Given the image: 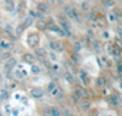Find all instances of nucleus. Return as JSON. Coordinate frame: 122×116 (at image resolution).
I'll list each match as a JSON object with an SVG mask.
<instances>
[{
	"label": "nucleus",
	"mask_w": 122,
	"mask_h": 116,
	"mask_svg": "<svg viewBox=\"0 0 122 116\" xmlns=\"http://www.w3.org/2000/svg\"><path fill=\"white\" fill-rule=\"evenodd\" d=\"M43 89H40V88H33V89H30V95H32L34 99H40L43 97Z\"/></svg>",
	"instance_id": "obj_7"
},
{
	"label": "nucleus",
	"mask_w": 122,
	"mask_h": 116,
	"mask_svg": "<svg viewBox=\"0 0 122 116\" xmlns=\"http://www.w3.org/2000/svg\"><path fill=\"white\" fill-rule=\"evenodd\" d=\"M51 67H53V70H55V71H57V69H59V66H57V65H53Z\"/></svg>",
	"instance_id": "obj_42"
},
{
	"label": "nucleus",
	"mask_w": 122,
	"mask_h": 116,
	"mask_svg": "<svg viewBox=\"0 0 122 116\" xmlns=\"http://www.w3.org/2000/svg\"><path fill=\"white\" fill-rule=\"evenodd\" d=\"M81 10H82L83 12H87V11H88V10H89V4H88V1H86V0H84V1L81 3Z\"/></svg>",
	"instance_id": "obj_25"
},
{
	"label": "nucleus",
	"mask_w": 122,
	"mask_h": 116,
	"mask_svg": "<svg viewBox=\"0 0 122 116\" xmlns=\"http://www.w3.org/2000/svg\"><path fill=\"white\" fill-rule=\"evenodd\" d=\"M65 14L66 16L70 18V20H73L76 21L77 23H82L83 21H82V17H81L79 12H78V10L73 6H66L65 7Z\"/></svg>",
	"instance_id": "obj_2"
},
{
	"label": "nucleus",
	"mask_w": 122,
	"mask_h": 116,
	"mask_svg": "<svg viewBox=\"0 0 122 116\" xmlns=\"http://www.w3.org/2000/svg\"><path fill=\"white\" fill-rule=\"evenodd\" d=\"M23 31H25V26H23V23H20V25L14 29V32H15V34H16L17 37H20V36H22Z\"/></svg>",
	"instance_id": "obj_18"
},
{
	"label": "nucleus",
	"mask_w": 122,
	"mask_h": 116,
	"mask_svg": "<svg viewBox=\"0 0 122 116\" xmlns=\"http://www.w3.org/2000/svg\"><path fill=\"white\" fill-rule=\"evenodd\" d=\"M103 36H104L105 39H109V33L106 32V31H105V32H103Z\"/></svg>",
	"instance_id": "obj_40"
},
{
	"label": "nucleus",
	"mask_w": 122,
	"mask_h": 116,
	"mask_svg": "<svg viewBox=\"0 0 122 116\" xmlns=\"http://www.w3.org/2000/svg\"><path fill=\"white\" fill-rule=\"evenodd\" d=\"M7 98H9V92L5 89L0 90V99H7Z\"/></svg>",
	"instance_id": "obj_28"
},
{
	"label": "nucleus",
	"mask_w": 122,
	"mask_h": 116,
	"mask_svg": "<svg viewBox=\"0 0 122 116\" xmlns=\"http://www.w3.org/2000/svg\"><path fill=\"white\" fill-rule=\"evenodd\" d=\"M121 69H122L121 61H120V60H117V72H118V75H121Z\"/></svg>",
	"instance_id": "obj_38"
},
{
	"label": "nucleus",
	"mask_w": 122,
	"mask_h": 116,
	"mask_svg": "<svg viewBox=\"0 0 122 116\" xmlns=\"http://www.w3.org/2000/svg\"><path fill=\"white\" fill-rule=\"evenodd\" d=\"M37 11L40 12V14H43V15H46V14H49L50 9H49V6H48L46 3L40 1V3H38V5H37Z\"/></svg>",
	"instance_id": "obj_5"
},
{
	"label": "nucleus",
	"mask_w": 122,
	"mask_h": 116,
	"mask_svg": "<svg viewBox=\"0 0 122 116\" xmlns=\"http://www.w3.org/2000/svg\"><path fill=\"white\" fill-rule=\"evenodd\" d=\"M39 42H40V38H39V36L37 33H30L27 37V44H28L29 48H32V49H34V48H37L39 45Z\"/></svg>",
	"instance_id": "obj_3"
},
{
	"label": "nucleus",
	"mask_w": 122,
	"mask_h": 116,
	"mask_svg": "<svg viewBox=\"0 0 122 116\" xmlns=\"http://www.w3.org/2000/svg\"><path fill=\"white\" fill-rule=\"evenodd\" d=\"M17 65V60L15 59V58H10V59H7L6 61H5V66H4V69H5V71L6 72H10L12 69H15V66Z\"/></svg>",
	"instance_id": "obj_4"
},
{
	"label": "nucleus",
	"mask_w": 122,
	"mask_h": 116,
	"mask_svg": "<svg viewBox=\"0 0 122 116\" xmlns=\"http://www.w3.org/2000/svg\"><path fill=\"white\" fill-rule=\"evenodd\" d=\"M107 17H109V21H110V22H116V21L118 20V15H117V12L115 11V10L110 11L109 15H107Z\"/></svg>",
	"instance_id": "obj_15"
},
{
	"label": "nucleus",
	"mask_w": 122,
	"mask_h": 116,
	"mask_svg": "<svg viewBox=\"0 0 122 116\" xmlns=\"http://www.w3.org/2000/svg\"><path fill=\"white\" fill-rule=\"evenodd\" d=\"M0 45H1L3 49H11V44H10L9 42H6V40H1L0 42Z\"/></svg>",
	"instance_id": "obj_27"
},
{
	"label": "nucleus",
	"mask_w": 122,
	"mask_h": 116,
	"mask_svg": "<svg viewBox=\"0 0 122 116\" xmlns=\"http://www.w3.org/2000/svg\"><path fill=\"white\" fill-rule=\"evenodd\" d=\"M46 29H49V31H51V32H55V33L59 34V32H60V29H61V28H60L56 23H51V25H48Z\"/></svg>",
	"instance_id": "obj_19"
},
{
	"label": "nucleus",
	"mask_w": 122,
	"mask_h": 116,
	"mask_svg": "<svg viewBox=\"0 0 122 116\" xmlns=\"http://www.w3.org/2000/svg\"><path fill=\"white\" fill-rule=\"evenodd\" d=\"M23 26H25V28H28V27H30L33 23H34V18H32L30 16H27L26 18H25V21H23Z\"/></svg>",
	"instance_id": "obj_17"
},
{
	"label": "nucleus",
	"mask_w": 122,
	"mask_h": 116,
	"mask_svg": "<svg viewBox=\"0 0 122 116\" xmlns=\"http://www.w3.org/2000/svg\"><path fill=\"white\" fill-rule=\"evenodd\" d=\"M83 49V44L81 43V42H75L73 43V53H79L81 50Z\"/></svg>",
	"instance_id": "obj_20"
},
{
	"label": "nucleus",
	"mask_w": 122,
	"mask_h": 116,
	"mask_svg": "<svg viewBox=\"0 0 122 116\" xmlns=\"http://www.w3.org/2000/svg\"><path fill=\"white\" fill-rule=\"evenodd\" d=\"M72 97H73V99H75L76 101H78V100H81V99H82V97L79 95V93H78L77 90H75V92L72 93Z\"/></svg>",
	"instance_id": "obj_32"
},
{
	"label": "nucleus",
	"mask_w": 122,
	"mask_h": 116,
	"mask_svg": "<svg viewBox=\"0 0 122 116\" xmlns=\"http://www.w3.org/2000/svg\"><path fill=\"white\" fill-rule=\"evenodd\" d=\"M43 115H44V116H50V109H49V106H48V108H44Z\"/></svg>",
	"instance_id": "obj_37"
},
{
	"label": "nucleus",
	"mask_w": 122,
	"mask_h": 116,
	"mask_svg": "<svg viewBox=\"0 0 122 116\" xmlns=\"http://www.w3.org/2000/svg\"><path fill=\"white\" fill-rule=\"evenodd\" d=\"M92 48H93V50L97 53V54L101 53V49H103V47H101V44H100V42L97 40V39L92 40Z\"/></svg>",
	"instance_id": "obj_10"
},
{
	"label": "nucleus",
	"mask_w": 122,
	"mask_h": 116,
	"mask_svg": "<svg viewBox=\"0 0 122 116\" xmlns=\"http://www.w3.org/2000/svg\"><path fill=\"white\" fill-rule=\"evenodd\" d=\"M49 58H50V60H51V61H56V60H57L56 54H55L54 51H50V53H49Z\"/></svg>",
	"instance_id": "obj_35"
},
{
	"label": "nucleus",
	"mask_w": 122,
	"mask_h": 116,
	"mask_svg": "<svg viewBox=\"0 0 122 116\" xmlns=\"http://www.w3.org/2000/svg\"><path fill=\"white\" fill-rule=\"evenodd\" d=\"M36 27H37V29H39V31H45L46 27H48L46 21H45V20H37V21H36Z\"/></svg>",
	"instance_id": "obj_9"
},
{
	"label": "nucleus",
	"mask_w": 122,
	"mask_h": 116,
	"mask_svg": "<svg viewBox=\"0 0 122 116\" xmlns=\"http://www.w3.org/2000/svg\"><path fill=\"white\" fill-rule=\"evenodd\" d=\"M87 20L89 21V22H97V20H98V15H97V12H94V11H89L88 15H87Z\"/></svg>",
	"instance_id": "obj_16"
},
{
	"label": "nucleus",
	"mask_w": 122,
	"mask_h": 116,
	"mask_svg": "<svg viewBox=\"0 0 122 116\" xmlns=\"http://www.w3.org/2000/svg\"><path fill=\"white\" fill-rule=\"evenodd\" d=\"M105 86H106V78L104 76H99L97 78V87L99 89H103V88H105Z\"/></svg>",
	"instance_id": "obj_11"
},
{
	"label": "nucleus",
	"mask_w": 122,
	"mask_h": 116,
	"mask_svg": "<svg viewBox=\"0 0 122 116\" xmlns=\"http://www.w3.org/2000/svg\"><path fill=\"white\" fill-rule=\"evenodd\" d=\"M101 3L105 7H114L115 6V0H101Z\"/></svg>",
	"instance_id": "obj_21"
},
{
	"label": "nucleus",
	"mask_w": 122,
	"mask_h": 116,
	"mask_svg": "<svg viewBox=\"0 0 122 116\" xmlns=\"http://www.w3.org/2000/svg\"><path fill=\"white\" fill-rule=\"evenodd\" d=\"M57 20H59V23H60V28L65 32V37H71V31H72V26H71L70 21L67 20L66 16L64 15H59L57 16Z\"/></svg>",
	"instance_id": "obj_1"
},
{
	"label": "nucleus",
	"mask_w": 122,
	"mask_h": 116,
	"mask_svg": "<svg viewBox=\"0 0 122 116\" xmlns=\"http://www.w3.org/2000/svg\"><path fill=\"white\" fill-rule=\"evenodd\" d=\"M46 4H50V5H55V4H56V0H46Z\"/></svg>",
	"instance_id": "obj_39"
},
{
	"label": "nucleus",
	"mask_w": 122,
	"mask_h": 116,
	"mask_svg": "<svg viewBox=\"0 0 122 116\" xmlns=\"http://www.w3.org/2000/svg\"><path fill=\"white\" fill-rule=\"evenodd\" d=\"M22 60H23V62H26V64L33 65V62L36 60V56L33 54H30V53H25V54L22 55Z\"/></svg>",
	"instance_id": "obj_6"
},
{
	"label": "nucleus",
	"mask_w": 122,
	"mask_h": 116,
	"mask_svg": "<svg viewBox=\"0 0 122 116\" xmlns=\"http://www.w3.org/2000/svg\"><path fill=\"white\" fill-rule=\"evenodd\" d=\"M79 77H81V81H82V82H83V84L86 86V84H87V72H86L84 70L81 71V73H79Z\"/></svg>",
	"instance_id": "obj_24"
},
{
	"label": "nucleus",
	"mask_w": 122,
	"mask_h": 116,
	"mask_svg": "<svg viewBox=\"0 0 122 116\" xmlns=\"http://www.w3.org/2000/svg\"><path fill=\"white\" fill-rule=\"evenodd\" d=\"M30 71H32V73H34V75H38V73H40V67L39 66H36V65H32Z\"/></svg>",
	"instance_id": "obj_30"
},
{
	"label": "nucleus",
	"mask_w": 122,
	"mask_h": 116,
	"mask_svg": "<svg viewBox=\"0 0 122 116\" xmlns=\"http://www.w3.org/2000/svg\"><path fill=\"white\" fill-rule=\"evenodd\" d=\"M5 3V7L9 12H12L15 10V0H4Z\"/></svg>",
	"instance_id": "obj_12"
},
{
	"label": "nucleus",
	"mask_w": 122,
	"mask_h": 116,
	"mask_svg": "<svg viewBox=\"0 0 122 116\" xmlns=\"http://www.w3.org/2000/svg\"><path fill=\"white\" fill-rule=\"evenodd\" d=\"M109 100H110V103H111V104H112V105H114V106H117V104H118V101H117V98H116L115 95H111Z\"/></svg>",
	"instance_id": "obj_31"
},
{
	"label": "nucleus",
	"mask_w": 122,
	"mask_h": 116,
	"mask_svg": "<svg viewBox=\"0 0 122 116\" xmlns=\"http://www.w3.org/2000/svg\"><path fill=\"white\" fill-rule=\"evenodd\" d=\"M79 105H81V110H82V111H87L90 108V101L88 99H82Z\"/></svg>",
	"instance_id": "obj_14"
},
{
	"label": "nucleus",
	"mask_w": 122,
	"mask_h": 116,
	"mask_svg": "<svg viewBox=\"0 0 122 116\" xmlns=\"http://www.w3.org/2000/svg\"><path fill=\"white\" fill-rule=\"evenodd\" d=\"M54 88H56V84H55V82H50V83L48 84V92H51Z\"/></svg>",
	"instance_id": "obj_34"
},
{
	"label": "nucleus",
	"mask_w": 122,
	"mask_h": 116,
	"mask_svg": "<svg viewBox=\"0 0 122 116\" xmlns=\"http://www.w3.org/2000/svg\"><path fill=\"white\" fill-rule=\"evenodd\" d=\"M55 51H59V53L64 51V44L61 43L60 40H56V45H55Z\"/></svg>",
	"instance_id": "obj_26"
},
{
	"label": "nucleus",
	"mask_w": 122,
	"mask_h": 116,
	"mask_svg": "<svg viewBox=\"0 0 122 116\" xmlns=\"http://www.w3.org/2000/svg\"><path fill=\"white\" fill-rule=\"evenodd\" d=\"M45 55H46V53H45V50H44V48H34V56L36 58H38L39 60L40 59H43V58H45Z\"/></svg>",
	"instance_id": "obj_8"
},
{
	"label": "nucleus",
	"mask_w": 122,
	"mask_h": 116,
	"mask_svg": "<svg viewBox=\"0 0 122 116\" xmlns=\"http://www.w3.org/2000/svg\"><path fill=\"white\" fill-rule=\"evenodd\" d=\"M65 78H66V81H67L68 83H73V76L71 75L70 72H66V73H65Z\"/></svg>",
	"instance_id": "obj_29"
},
{
	"label": "nucleus",
	"mask_w": 122,
	"mask_h": 116,
	"mask_svg": "<svg viewBox=\"0 0 122 116\" xmlns=\"http://www.w3.org/2000/svg\"><path fill=\"white\" fill-rule=\"evenodd\" d=\"M4 31H5V33L11 38V40L14 42V40H16V39H14V28H12V26H10V25H5V27H4Z\"/></svg>",
	"instance_id": "obj_13"
},
{
	"label": "nucleus",
	"mask_w": 122,
	"mask_h": 116,
	"mask_svg": "<svg viewBox=\"0 0 122 116\" xmlns=\"http://www.w3.org/2000/svg\"><path fill=\"white\" fill-rule=\"evenodd\" d=\"M28 16H30L32 18L37 20V17H38V11H33V10H29V15H28Z\"/></svg>",
	"instance_id": "obj_33"
},
{
	"label": "nucleus",
	"mask_w": 122,
	"mask_h": 116,
	"mask_svg": "<svg viewBox=\"0 0 122 116\" xmlns=\"http://www.w3.org/2000/svg\"><path fill=\"white\" fill-rule=\"evenodd\" d=\"M64 116H73L72 115V112H71V110L70 109H64Z\"/></svg>",
	"instance_id": "obj_36"
},
{
	"label": "nucleus",
	"mask_w": 122,
	"mask_h": 116,
	"mask_svg": "<svg viewBox=\"0 0 122 116\" xmlns=\"http://www.w3.org/2000/svg\"><path fill=\"white\" fill-rule=\"evenodd\" d=\"M10 58H11V53L10 51H3L1 54H0V59H1L3 61H6Z\"/></svg>",
	"instance_id": "obj_22"
},
{
	"label": "nucleus",
	"mask_w": 122,
	"mask_h": 116,
	"mask_svg": "<svg viewBox=\"0 0 122 116\" xmlns=\"http://www.w3.org/2000/svg\"><path fill=\"white\" fill-rule=\"evenodd\" d=\"M49 109H50V116H61L60 111H59L56 108H54V106H49Z\"/></svg>",
	"instance_id": "obj_23"
},
{
	"label": "nucleus",
	"mask_w": 122,
	"mask_h": 116,
	"mask_svg": "<svg viewBox=\"0 0 122 116\" xmlns=\"http://www.w3.org/2000/svg\"><path fill=\"white\" fill-rule=\"evenodd\" d=\"M15 73L17 75V77H18V78H22V75H21V72H20V71H15Z\"/></svg>",
	"instance_id": "obj_41"
}]
</instances>
